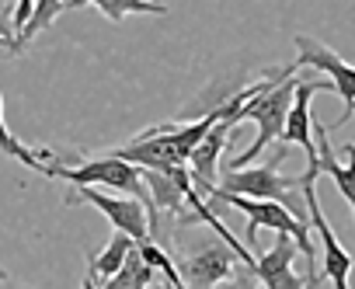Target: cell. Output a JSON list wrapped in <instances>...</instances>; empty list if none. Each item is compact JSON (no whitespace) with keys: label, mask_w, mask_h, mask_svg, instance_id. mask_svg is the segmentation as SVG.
<instances>
[{"label":"cell","mask_w":355,"mask_h":289,"mask_svg":"<svg viewBox=\"0 0 355 289\" xmlns=\"http://www.w3.org/2000/svg\"><path fill=\"white\" fill-rule=\"evenodd\" d=\"M296 80H300V67H296V63H289V67H282V70H275V73H265V84L227 119L234 129H237L241 122H248V119L258 125L254 143H251L241 157H234L227 168H248L254 157H261V150L268 147V143H275V139L282 136V125H286V112H289V105H293Z\"/></svg>","instance_id":"obj_1"},{"label":"cell","mask_w":355,"mask_h":289,"mask_svg":"<svg viewBox=\"0 0 355 289\" xmlns=\"http://www.w3.org/2000/svg\"><path fill=\"white\" fill-rule=\"evenodd\" d=\"M42 175L46 178H56V182H70V185H101V189H112V192H125L132 199H139L150 213V237L160 230V213L153 209L150 202V192H146V182L139 175L136 164L129 161H119V157H91V161H77V164H42Z\"/></svg>","instance_id":"obj_2"},{"label":"cell","mask_w":355,"mask_h":289,"mask_svg":"<svg viewBox=\"0 0 355 289\" xmlns=\"http://www.w3.org/2000/svg\"><path fill=\"white\" fill-rule=\"evenodd\" d=\"M220 192H234V195H248V199H272V202H282L296 220L310 223L306 216V202H303V192L300 189V175H282L279 164H261V168H227L223 178L216 182Z\"/></svg>","instance_id":"obj_3"},{"label":"cell","mask_w":355,"mask_h":289,"mask_svg":"<svg viewBox=\"0 0 355 289\" xmlns=\"http://www.w3.org/2000/svg\"><path fill=\"white\" fill-rule=\"evenodd\" d=\"M209 195V202H227L234 209H241L248 216V244L258 247V230L268 227L275 234H289L296 240V247L306 254V268H313V240H310V227L303 220H296L282 202H272V199H248V195H234V192H220V189H209L202 192Z\"/></svg>","instance_id":"obj_4"},{"label":"cell","mask_w":355,"mask_h":289,"mask_svg":"<svg viewBox=\"0 0 355 289\" xmlns=\"http://www.w3.org/2000/svg\"><path fill=\"white\" fill-rule=\"evenodd\" d=\"M317 91H334V84L327 77L317 73H300L296 91H293V105L286 112V125H282V147H303L306 150V171L300 175V182H317L313 164H317V150H313V115H310V98Z\"/></svg>","instance_id":"obj_5"},{"label":"cell","mask_w":355,"mask_h":289,"mask_svg":"<svg viewBox=\"0 0 355 289\" xmlns=\"http://www.w3.org/2000/svg\"><path fill=\"white\" fill-rule=\"evenodd\" d=\"M293 42H296V67H313V70H320V73L334 84V91L341 94L345 115L334 122V125L341 129L348 119H355V67H352L348 60H341V53H334L331 46H324V42H317V39H310V35H296Z\"/></svg>","instance_id":"obj_6"},{"label":"cell","mask_w":355,"mask_h":289,"mask_svg":"<svg viewBox=\"0 0 355 289\" xmlns=\"http://www.w3.org/2000/svg\"><path fill=\"white\" fill-rule=\"evenodd\" d=\"M67 202L70 206H77V202L94 206L98 213H105V220L115 230L129 234L132 240H146L150 237V213L132 195H105V192H94V185H73V195H67Z\"/></svg>","instance_id":"obj_7"},{"label":"cell","mask_w":355,"mask_h":289,"mask_svg":"<svg viewBox=\"0 0 355 289\" xmlns=\"http://www.w3.org/2000/svg\"><path fill=\"white\" fill-rule=\"evenodd\" d=\"M237 265H241L237 251L230 244H220V240H209L196 254L174 261V268H178V275H182L185 289H216L220 282H227L234 275Z\"/></svg>","instance_id":"obj_8"},{"label":"cell","mask_w":355,"mask_h":289,"mask_svg":"<svg viewBox=\"0 0 355 289\" xmlns=\"http://www.w3.org/2000/svg\"><path fill=\"white\" fill-rule=\"evenodd\" d=\"M300 192H303V202H306V216H310V223H313V230L320 237V247H324V272L320 275H327L334 282V289H348V272L355 265V254H348L341 247V240L334 237L331 223L324 220V209L317 202V182H300Z\"/></svg>","instance_id":"obj_9"},{"label":"cell","mask_w":355,"mask_h":289,"mask_svg":"<svg viewBox=\"0 0 355 289\" xmlns=\"http://www.w3.org/2000/svg\"><path fill=\"white\" fill-rule=\"evenodd\" d=\"M313 125V150H317V164H313V175L320 178V175H327L334 185H338V192H341V199L348 202V209H352V216H355V143H348L345 147V164L334 157V147H331V136H327V125L324 122H310Z\"/></svg>","instance_id":"obj_10"},{"label":"cell","mask_w":355,"mask_h":289,"mask_svg":"<svg viewBox=\"0 0 355 289\" xmlns=\"http://www.w3.org/2000/svg\"><path fill=\"white\" fill-rule=\"evenodd\" d=\"M296 240L289 234H279V240L254 258L251 272L258 279L261 289H303L306 286V275H296L293 272V258H296Z\"/></svg>","instance_id":"obj_11"},{"label":"cell","mask_w":355,"mask_h":289,"mask_svg":"<svg viewBox=\"0 0 355 289\" xmlns=\"http://www.w3.org/2000/svg\"><path fill=\"white\" fill-rule=\"evenodd\" d=\"M77 8H98L112 25H122L129 15H167L160 0H63V11Z\"/></svg>","instance_id":"obj_12"},{"label":"cell","mask_w":355,"mask_h":289,"mask_svg":"<svg viewBox=\"0 0 355 289\" xmlns=\"http://www.w3.org/2000/svg\"><path fill=\"white\" fill-rule=\"evenodd\" d=\"M132 247H136V240H132L129 234L115 230V237L108 240V247H105L101 254H87V272H91L94 279H108V275H115Z\"/></svg>","instance_id":"obj_13"},{"label":"cell","mask_w":355,"mask_h":289,"mask_svg":"<svg viewBox=\"0 0 355 289\" xmlns=\"http://www.w3.org/2000/svg\"><path fill=\"white\" fill-rule=\"evenodd\" d=\"M63 15V0H35V8H32V15H28V21L21 25V32H18V39H15V49H11V56H18V53H25V46L39 35V32H46L56 18Z\"/></svg>","instance_id":"obj_14"},{"label":"cell","mask_w":355,"mask_h":289,"mask_svg":"<svg viewBox=\"0 0 355 289\" xmlns=\"http://www.w3.org/2000/svg\"><path fill=\"white\" fill-rule=\"evenodd\" d=\"M0 154H4V157H15V161H21L25 168H32V171H39V175H42L46 150H42V154H35V150H28V147H25V143H21L18 136H11V129H8V122H4V98H0Z\"/></svg>","instance_id":"obj_15"},{"label":"cell","mask_w":355,"mask_h":289,"mask_svg":"<svg viewBox=\"0 0 355 289\" xmlns=\"http://www.w3.org/2000/svg\"><path fill=\"white\" fill-rule=\"evenodd\" d=\"M223 289H261V286H258V279H254L251 268H241V265H237L234 275L223 282Z\"/></svg>","instance_id":"obj_16"},{"label":"cell","mask_w":355,"mask_h":289,"mask_svg":"<svg viewBox=\"0 0 355 289\" xmlns=\"http://www.w3.org/2000/svg\"><path fill=\"white\" fill-rule=\"evenodd\" d=\"M32 8H35V0H18V4H15V32H21V25L28 21V15H32Z\"/></svg>","instance_id":"obj_17"},{"label":"cell","mask_w":355,"mask_h":289,"mask_svg":"<svg viewBox=\"0 0 355 289\" xmlns=\"http://www.w3.org/2000/svg\"><path fill=\"white\" fill-rule=\"evenodd\" d=\"M320 279H324V275H320L317 268H306V286H303V289H320Z\"/></svg>","instance_id":"obj_18"},{"label":"cell","mask_w":355,"mask_h":289,"mask_svg":"<svg viewBox=\"0 0 355 289\" xmlns=\"http://www.w3.org/2000/svg\"><path fill=\"white\" fill-rule=\"evenodd\" d=\"M0 35H4V39H15V25H11L4 15H0Z\"/></svg>","instance_id":"obj_19"},{"label":"cell","mask_w":355,"mask_h":289,"mask_svg":"<svg viewBox=\"0 0 355 289\" xmlns=\"http://www.w3.org/2000/svg\"><path fill=\"white\" fill-rule=\"evenodd\" d=\"M80 289H98V279H94V275L87 272V275H84V286H80Z\"/></svg>","instance_id":"obj_20"},{"label":"cell","mask_w":355,"mask_h":289,"mask_svg":"<svg viewBox=\"0 0 355 289\" xmlns=\"http://www.w3.org/2000/svg\"><path fill=\"white\" fill-rule=\"evenodd\" d=\"M0 49H8V53H11V49H15V39H4V35H0Z\"/></svg>","instance_id":"obj_21"},{"label":"cell","mask_w":355,"mask_h":289,"mask_svg":"<svg viewBox=\"0 0 355 289\" xmlns=\"http://www.w3.org/2000/svg\"><path fill=\"white\" fill-rule=\"evenodd\" d=\"M171 289H185V282H182V279H178V282H171Z\"/></svg>","instance_id":"obj_22"},{"label":"cell","mask_w":355,"mask_h":289,"mask_svg":"<svg viewBox=\"0 0 355 289\" xmlns=\"http://www.w3.org/2000/svg\"><path fill=\"white\" fill-rule=\"evenodd\" d=\"M0 282H8V268H0Z\"/></svg>","instance_id":"obj_23"},{"label":"cell","mask_w":355,"mask_h":289,"mask_svg":"<svg viewBox=\"0 0 355 289\" xmlns=\"http://www.w3.org/2000/svg\"><path fill=\"white\" fill-rule=\"evenodd\" d=\"M146 289H150V286H146ZM167 289H171V286H167Z\"/></svg>","instance_id":"obj_24"}]
</instances>
